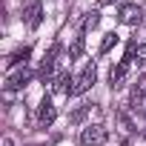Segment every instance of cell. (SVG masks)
<instances>
[{
	"label": "cell",
	"instance_id": "6da1fadb",
	"mask_svg": "<svg viewBox=\"0 0 146 146\" xmlns=\"http://www.w3.org/2000/svg\"><path fill=\"white\" fill-rule=\"evenodd\" d=\"M109 140V129L103 123H89L80 129V143L83 146H103Z\"/></svg>",
	"mask_w": 146,
	"mask_h": 146
},
{
	"label": "cell",
	"instance_id": "7a4b0ae2",
	"mask_svg": "<svg viewBox=\"0 0 146 146\" xmlns=\"http://www.w3.org/2000/svg\"><path fill=\"white\" fill-rule=\"evenodd\" d=\"M95 80H98V69H95V63H86V66H83V72L75 78L72 95H83V92H89V89L95 86Z\"/></svg>",
	"mask_w": 146,
	"mask_h": 146
},
{
	"label": "cell",
	"instance_id": "3957f363",
	"mask_svg": "<svg viewBox=\"0 0 146 146\" xmlns=\"http://www.w3.org/2000/svg\"><path fill=\"white\" fill-rule=\"evenodd\" d=\"M117 20H120L123 26H137V23L143 20V12H140L137 3H120V9H117Z\"/></svg>",
	"mask_w": 146,
	"mask_h": 146
},
{
	"label": "cell",
	"instance_id": "277c9868",
	"mask_svg": "<svg viewBox=\"0 0 146 146\" xmlns=\"http://www.w3.org/2000/svg\"><path fill=\"white\" fill-rule=\"evenodd\" d=\"M32 78H35V72L23 66V69L12 72V75L6 78V89H9V92H17V89H26V86L32 83Z\"/></svg>",
	"mask_w": 146,
	"mask_h": 146
},
{
	"label": "cell",
	"instance_id": "5b68a950",
	"mask_svg": "<svg viewBox=\"0 0 146 146\" xmlns=\"http://www.w3.org/2000/svg\"><path fill=\"white\" fill-rule=\"evenodd\" d=\"M57 52H60V46L52 43V49L43 54V63H40V80H43V83L52 80V72H54V63H57Z\"/></svg>",
	"mask_w": 146,
	"mask_h": 146
},
{
	"label": "cell",
	"instance_id": "8992f818",
	"mask_svg": "<svg viewBox=\"0 0 146 146\" xmlns=\"http://www.w3.org/2000/svg\"><path fill=\"white\" fill-rule=\"evenodd\" d=\"M54 117H57V109H54L52 98L43 95V100H40V106H37V123H40V126H52Z\"/></svg>",
	"mask_w": 146,
	"mask_h": 146
},
{
	"label": "cell",
	"instance_id": "52a82bcc",
	"mask_svg": "<svg viewBox=\"0 0 146 146\" xmlns=\"http://www.w3.org/2000/svg\"><path fill=\"white\" fill-rule=\"evenodd\" d=\"M23 20H26V26H29V29H37V26L43 23V3H40V0H32V3L26 6Z\"/></svg>",
	"mask_w": 146,
	"mask_h": 146
},
{
	"label": "cell",
	"instance_id": "ba28073f",
	"mask_svg": "<svg viewBox=\"0 0 146 146\" xmlns=\"http://www.w3.org/2000/svg\"><path fill=\"white\" fill-rule=\"evenodd\" d=\"M123 63H129V66H137V69H143L146 66V46L140 43H129V49H126V57H123Z\"/></svg>",
	"mask_w": 146,
	"mask_h": 146
},
{
	"label": "cell",
	"instance_id": "9c48e42d",
	"mask_svg": "<svg viewBox=\"0 0 146 146\" xmlns=\"http://www.w3.org/2000/svg\"><path fill=\"white\" fill-rule=\"evenodd\" d=\"M52 86H54V92H57V95H72V86H75V78H72L69 72L63 69V72H57V75L52 78Z\"/></svg>",
	"mask_w": 146,
	"mask_h": 146
},
{
	"label": "cell",
	"instance_id": "30bf717a",
	"mask_svg": "<svg viewBox=\"0 0 146 146\" xmlns=\"http://www.w3.org/2000/svg\"><path fill=\"white\" fill-rule=\"evenodd\" d=\"M126 72H129V63H117V66L109 72V86H112V89H117V86L126 80Z\"/></svg>",
	"mask_w": 146,
	"mask_h": 146
},
{
	"label": "cell",
	"instance_id": "8fae6325",
	"mask_svg": "<svg viewBox=\"0 0 146 146\" xmlns=\"http://www.w3.org/2000/svg\"><path fill=\"white\" fill-rule=\"evenodd\" d=\"M29 54H32V49H29V46H23V49H17L15 54H9V66H26V60H29Z\"/></svg>",
	"mask_w": 146,
	"mask_h": 146
},
{
	"label": "cell",
	"instance_id": "7c38bea8",
	"mask_svg": "<svg viewBox=\"0 0 146 146\" xmlns=\"http://www.w3.org/2000/svg\"><path fill=\"white\" fill-rule=\"evenodd\" d=\"M80 54H83V37H75V43L69 49V60H78Z\"/></svg>",
	"mask_w": 146,
	"mask_h": 146
},
{
	"label": "cell",
	"instance_id": "4fadbf2b",
	"mask_svg": "<svg viewBox=\"0 0 146 146\" xmlns=\"http://www.w3.org/2000/svg\"><path fill=\"white\" fill-rule=\"evenodd\" d=\"M117 40H120V37H117L115 32H109V35H103V43H100V52L106 54V52H109V49H112V46H115Z\"/></svg>",
	"mask_w": 146,
	"mask_h": 146
},
{
	"label": "cell",
	"instance_id": "5bb4252c",
	"mask_svg": "<svg viewBox=\"0 0 146 146\" xmlns=\"http://www.w3.org/2000/svg\"><path fill=\"white\" fill-rule=\"evenodd\" d=\"M89 109H92V106H80V109H78L75 115H72V120H75V123H80V120L86 117V112H89Z\"/></svg>",
	"mask_w": 146,
	"mask_h": 146
},
{
	"label": "cell",
	"instance_id": "9a60e30c",
	"mask_svg": "<svg viewBox=\"0 0 146 146\" xmlns=\"http://www.w3.org/2000/svg\"><path fill=\"white\" fill-rule=\"evenodd\" d=\"M98 23H100V15H98V12H92V15L86 17V29H95Z\"/></svg>",
	"mask_w": 146,
	"mask_h": 146
},
{
	"label": "cell",
	"instance_id": "2e32d148",
	"mask_svg": "<svg viewBox=\"0 0 146 146\" xmlns=\"http://www.w3.org/2000/svg\"><path fill=\"white\" fill-rule=\"evenodd\" d=\"M137 92H140V98L146 100V80H140V83H137Z\"/></svg>",
	"mask_w": 146,
	"mask_h": 146
},
{
	"label": "cell",
	"instance_id": "e0dca14e",
	"mask_svg": "<svg viewBox=\"0 0 146 146\" xmlns=\"http://www.w3.org/2000/svg\"><path fill=\"white\" fill-rule=\"evenodd\" d=\"M3 146H15V140L12 137H3Z\"/></svg>",
	"mask_w": 146,
	"mask_h": 146
},
{
	"label": "cell",
	"instance_id": "ac0fdd59",
	"mask_svg": "<svg viewBox=\"0 0 146 146\" xmlns=\"http://www.w3.org/2000/svg\"><path fill=\"white\" fill-rule=\"evenodd\" d=\"M100 3H115V0H100Z\"/></svg>",
	"mask_w": 146,
	"mask_h": 146
}]
</instances>
